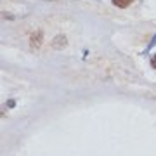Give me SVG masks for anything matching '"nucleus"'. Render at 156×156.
<instances>
[{
	"instance_id": "obj_3",
	"label": "nucleus",
	"mask_w": 156,
	"mask_h": 156,
	"mask_svg": "<svg viewBox=\"0 0 156 156\" xmlns=\"http://www.w3.org/2000/svg\"><path fill=\"white\" fill-rule=\"evenodd\" d=\"M113 4L116 7H120V9H125V7H128L132 4V0H113Z\"/></svg>"
},
{
	"instance_id": "obj_5",
	"label": "nucleus",
	"mask_w": 156,
	"mask_h": 156,
	"mask_svg": "<svg viewBox=\"0 0 156 156\" xmlns=\"http://www.w3.org/2000/svg\"><path fill=\"white\" fill-rule=\"evenodd\" d=\"M151 66H153V68H156V54L153 56V59H151Z\"/></svg>"
},
{
	"instance_id": "obj_6",
	"label": "nucleus",
	"mask_w": 156,
	"mask_h": 156,
	"mask_svg": "<svg viewBox=\"0 0 156 156\" xmlns=\"http://www.w3.org/2000/svg\"><path fill=\"white\" fill-rule=\"evenodd\" d=\"M44 2H56V0H44Z\"/></svg>"
},
{
	"instance_id": "obj_4",
	"label": "nucleus",
	"mask_w": 156,
	"mask_h": 156,
	"mask_svg": "<svg viewBox=\"0 0 156 156\" xmlns=\"http://www.w3.org/2000/svg\"><path fill=\"white\" fill-rule=\"evenodd\" d=\"M154 45H156V35H154V37H153V40H151V42H149V45H147V50H149L151 47H154Z\"/></svg>"
},
{
	"instance_id": "obj_1",
	"label": "nucleus",
	"mask_w": 156,
	"mask_h": 156,
	"mask_svg": "<svg viewBox=\"0 0 156 156\" xmlns=\"http://www.w3.org/2000/svg\"><path fill=\"white\" fill-rule=\"evenodd\" d=\"M42 42H44V31H42V30L31 33V37H30V47L33 50L40 49V47H42Z\"/></svg>"
},
{
	"instance_id": "obj_2",
	"label": "nucleus",
	"mask_w": 156,
	"mask_h": 156,
	"mask_svg": "<svg viewBox=\"0 0 156 156\" xmlns=\"http://www.w3.org/2000/svg\"><path fill=\"white\" fill-rule=\"evenodd\" d=\"M50 45H52L54 49H57V50L64 49V47L68 45V42H66V37H64V35H57L56 38H54L52 42H50Z\"/></svg>"
}]
</instances>
